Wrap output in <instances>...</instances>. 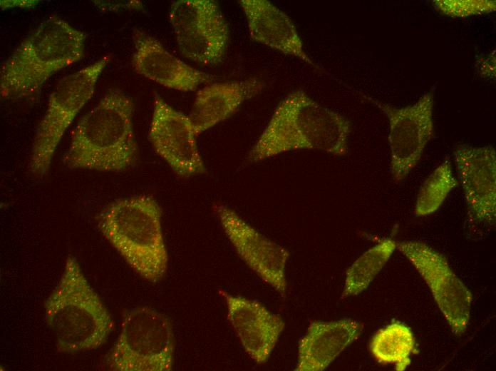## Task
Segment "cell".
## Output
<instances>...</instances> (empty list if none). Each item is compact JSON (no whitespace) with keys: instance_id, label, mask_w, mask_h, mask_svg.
Listing matches in <instances>:
<instances>
[{"instance_id":"1","label":"cell","mask_w":496,"mask_h":371,"mask_svg":"<svg viewBox=\"0 0 496 371\" xmlns=\"http://www.w3.org/2000/svg\"><path fill=\"white\" fill-rule=\"evenodd\" d=\"M351 131V123L343 115L296 90L279 103L247 158L256 163L298 150L343 156Z\"/></svg>"},{"instance_id":"2","label":"cell","mask_w":496,"mask_h":371,"mask_svg":"<svg viewBox=\"0 0 496 371\" xmlns=\"http://www.w3.org/2000/svg\"><path fill=\"white\" fill-rule=\"evenodd\" d=\"M135 105L120 89H110L78 121L63 156L71 169L123 171L138 157L133 130Z\"/></svg>"},{"instance_id":"3","label":"cell","mask_w":496,"mask_h":371,"mask_svg":"<svg viewBox=\"0 0 496 371\" xmlns=\"http://www.w3.org/2000/svg\"><path fill=\"white\" fill-rule=\"evenodd\" d=\"M86 40L85 32L58 16L42 21L2 63L1 98L19 100L38 93L51 76L83 57Z\"/></svg>"},{"instance_id":"4","label":"cell","mask_w":496,"mask_h":371,"mask_svg":"<svg viewBox=\"0 0 496 371\" xmlns=\"http://www.w3.org/2000/svg\"><path fill=\"white\" fill-rule=\"evenodd\" d=\"M46 322L57 350L79 353L102 346L113 330L112 317L73 256L44 303Z\"/></svg>"},{"instance_id":"5","label":"cell","mask_w":496,"mask_h":371,"mask_svg":"<svg viewBox=\"0 0 496 371\" xmlns=\"http://www.w3.org/2000/svg\"><path fill=\"white\" fill-rule=\"evenodd\" d=\"M161 220L157 202L139 195L109 204L100 213L98 227L139 275L155 283L165 276L168 265Z\"/></svg>"},{"instance_id":"6","label":"cell","mask_w":496,"mask_h":371,"mask_svg":"<svg viewBox=\"0 0 496 371\" xmlns=\"http://www.w3.org/2000/svg\"><path fill=\"white\" fill-rule=\"evenodd\" d=\"M174 353L169 317L151 307H137L125 315L106 363L114 371H170Z\"/></svg>"},{"instance_id":"7","label":"cell","mask_w":496,"mask_h":371,"mask_svg":"<svg viewBox=\"0 0 496 371\" xmlns=\"http://www.w3.org/2000/svg\"><path fill=\"white\" fill-rule=\"evenodd\" d=\"M110 58V55L104 56L63 77L50 93L31 150L29 169L33 174L41 176L48 171L64 133L93 96L97 81Z\"/></svg>"},{"instance_id":"8","label":"cell","mask_w":496,"mask_h":371,"mask_svg":"<svg viewBox=\"0 0 496 371\" xmlns=\"http://www.w3.org/2000/svg\"><path fill=\"white\" fill-rule=\"evenodd\" d=\"M366 98L388 118L390 169L393 181L400 183L418 165L434 135V93L427 92L414 103L400 108Z\"/></svg>"},{"instance_id":"9","label":"cell","mask_w":496,"mask_h":371,"mask_svg":"<svg viewBox=\"0 0 496 371\" xmlns=\"http://www.w3.org/2000/svg\"><path fill=\"white\" fill-rule=\"evenodd\" d=\"M396 248L424 279L452 332L462 335L469 322L472 296L446 258L420 241H398Z\"/></svg>"},{"instance_id":"10","label":"cell","mask_w":496,"mask_h":371,"mask_svg":"<svg viewBox=\"0 0 496 371\" xmlns=\"http://www.w3.org/2000/svg\"><path fill=\"white\" fill-rule=\"evenodd\" d=\"M215 210L238 255L284 298L287 288L285 268L289 251L260 233L230 208L219 204Z\"/></svg>"},{"instance_id":"11","label":"cell","mask_w":496,"mask_h":371,"mask_svg":"<svg viewBox=\"0 0 496 371\" xmlns=\"http://www.w3.org/2000/svg\"><path fill=\"white\" fill-rule=\"evenodd\" d=\"M197 136L189 116L155 95L148 138L156 153L180 176L205 171Z\"/></svg>"},{"instance_id":"12","label":"cell","mask_w":496,"mask_h":371,"mask_svg":"<svg viewBox=\"0 0 496 371\" xmlns=\"http://www.w3.org/2000/svg\"><path fill=\"white\" fill-rule=\"evenodd\" d=\"M455 165L469 214L478 223L493 225L496 218V152L492 146L459 144Z\"/></svg>"},{"instance_id":"13","label":"cell","mask_w":496,"mask_h":371,"mask_svg":"<svg viewBox=\"0 0 496 371\" xmlns=\"http://www.w3.org/2000/svg\"><path fill=\"white\" fill-rule=\"evenodd\" d=\"M133 66L138 74L168 88L192 91L215 76L199 71L169 52L154 36L134 29Z\"/></svg>"},{"instance_id":"14","label":"cell","mask_w":496,"mask_h":371,"mask_svg":"<svg viewBox=\"0 0 496 371\" xmlns=\"http://www.w3.org/2000/svg\"><path fill=\"white\" fill-rule=\"evenodd\" d=\"M220 293L227 308V317L243 348L257 363L269 358L285 323L261 303L223 290Z\"/></svg>"},{"instance_id":"15","label":"cell","mask_w":496,"mask_h":371,"mask_svg":"<svg viewBox=\"0 0 496 371\" xmlns=\"http://www.w3.org/2000/svg\"><path fill=\"white\" fill-rule=\"evenodd\" d=\"M238 2L245 15L251 39L319 70L305 51L296 25L284 11L267 0Z\"/></svg>"},{"instance_id":"16","label":"cell","mask_w":496,"mask_h":371,"mask_svg":"<svg viewBox=\"0 0 496 371\" xmlns=\"http://www.w3.org/2000/svg\"><path fill=\"white\" fill-rule=\"evenodd\" d=\"M363 325L352 319L314 321L300 340L296 370L322 371L357 340Z\"/></svg>"},{"instance_id":"17","label":"cell","mask_w":496,"mask_h":371,"mask_svg":"<svg viewBox=\"0 0 496 371\" xmlns=\"http://www.w3.org/2000/svg\"><path fill=\"white\" fill-rule=\"evenodd\" d=\"M264 87L265 83L261 78L252 77L210 83L199 90L188 116L197 135L228 118Z\"/></svg>"},{"instance_id":"18","label":"cell","mask_w":496,"mask_h":371,"mask_svg":"<svg viewBox=\"0 0 496 371\" xmlns=\"http://www.w3.org/2000/svg\"><path fill=\"white\" fill-rule=\"evenodd\" d=\"M182 54L203 65L219 63L227 51L229 38L228 24L223 15L187 30L175 32Z\"/></svg>"},{"instance_id":"19","label":"cell","mask_w":496,"mask_h":371,"mask_svg":"<svg viewBox=\"0 0 496 371\" xmlns=\"http://www.w3.org/2000/svg\"><path fill=\"white\" fill-rule=\"evenodd\" d=\"M370 350L382 364H393L398 371L410 365L411 354L418 353L411 329L401 322H394L381 328L373 336Z\"/></svg>"},{"instance_id":"20","label":"cell","mask_w":496,"mask_h":371,"mask_svg":"<svg viewBox=\"0 0 496 371\" xmlns=\"http://www.w3.org/2000/svg\"><path fill=\"white\" fill-rule=\"evenodd\" d=\"M396 249V241L387 238L358 257L347 270L342 298L357 295L366 290Z\"/></svg>"},{"instance_id":"21","label":"cell","mask_w":496,"mask_h":371,"mask_svg":"<svg viewBox=\"0 0 496 371\" xmlns=\"http://www.w3.org/2000/svg\"><path fill=\"white\" fill-rule=\"evenodd\" d=\"M458 184L451 162L445 158L423 183L417 195L415 215L425 216L438 210Z\"/></svg>"},{"instance_id":"22","label":"cell","mask_w":496,"mask_h":371,"mask_svg":"<svg viewBox=\"0 0 496 371\" xmlns=\"http://www.w3.org/2000/svg\"><path fill=\"white\" fill-rule=\"evenodd\" d=\"M222 15L215 1L178 0L173 1L170 6L169 20L174 32H177L212 21Z\"/></svg>"},{"instance_id":"23","label":"cell","mask_w":496,"mask_h":371,"mask_svg":"<svg viewBox=\"0 0 496 371\" xmlns=\"http://www.w3.org/2000/svg\"><path fill=\"white\" fill-rule=\"evenodd\" d=\"M432 2L436 11L452 18L482 15L496 10L495 0H434Z\"/></svg>"},{"instance_id":"24","label":"cell","mask_w":496,"mask_h":371,"mask_svg":"<svg viewBox=\"0 0 496 371\" xmlns=\"http://www.w3.org/2000/svg\"><path fill=\"white\" fill-rule=\"evenodd\" d=\"M495 50H493L487 56H480L477 59L475 66V71L480 77L487 80L495 79Z\"/></svg>"},{"instance_id":"25","label":"cell","mask_w":496,"mask_h":371,"mask_svg":"<svg viewBox=\"0 0 496 371\" xmlns=\"http://www.w3.org/2000/svg\"><path fill=\"white\" fill-rule=\"evenodd\" d=\"M94 5L100 11H115L119 10H137L143 9V4L140 1H93Z\"/></svg>"},{"instance_id":"26","label":"cell","mask_w":496,"mask_h":371,"mask_svg":"<svg viewBox=\"0 0 496 371\" xmlns=\"http://www.w3.org/2000/svg\"><path fill=\"white\" fill-rule=\"evenodd\" d=\"M40 1H31V0H24V1H1L0 5L2 9H11V8H21V9H29L33 8L37 5Z\"/></svg>"}]
</instances>
